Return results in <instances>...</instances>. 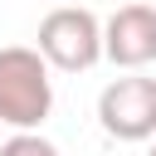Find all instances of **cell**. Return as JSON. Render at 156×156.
Returning <instances> with one entry per match:
<instances>
[{
	"label": "cell",
	"instance_id": "6da1fadb",
	"mask_svg": "<svg viewBox=\"0 0 156 156\" xmlns=\"http://www.w3.org/2000/svg\"><path fill=\"white\" fill-rule=\"evenodd\" d=\"M54 107L49 58L29 44L0 49V122L15 132H39Z\"/></svg>",
	"mask_w": 156,
	"mask_h": 156
},
{
	"label": "cell",
	"instance_id": "7a4b0ae2",
	"mask_svg": "<svg viewBox=\"0 0 156 156\" xmlns=\"http://www.w3.org/2000/svg\"><path fill=\"white\" fill-rule=\"evenodd\" d=\"M39 44V54L49 58V68H58V73H83V68H93L98 58H102V24H98V15L93 10H83V5H58V10H49L44 20H39V34H34Z\"/></svg>",
	"mask_w": 156,
	"mask_h": 156
},
{
	"label": "cell",
	"instance_id": "3957f363",
	"mask_svg": "<svg viewBox=\"0 0 156 156\" xmlns=\"http://www.w3.org/2000/svg\"><path fill=\"white\" fill-rule=\"evenodd\" d=\"M98 122L117 141H151L156 136V78L127 73L98 93Z\"/></svg>",
	"mask_w": 156,
	"mask_h": 156
},
{
	"label": "cell",
	"instance_id": "277c9868",
	"mask_svg": "<svg viewBox=\"0 0 156 156\" xmlns=\"http://www.w3.org/2000/svg\"><path fill=\"white\" fill-rule=\"evenodd\" d=\"M102 58L117 68H146L156 63V5H122L102 24Z\"/></svg>",
	"mask_w": 156,
	"mask_h": 156
},
{
	"label": "cell",
	"instance_id": "5b68a950",
	"mask_svg": "<svg viewBox=\"0 0 156 156\" xmlns=\"http://www.w3.org/2000/svg\"><path fill=\"white\" fill-rule=\"evenodd\" d=\"M0 156H63V151L39 132H15L10 141H0Z\"/></svg>",
	"mask_w": 156,
	"mask_h": 156
},
{
	"label": "cell",
	"instance_id": "8992f818",
	"mask_svg": "<svg viewBox=\"0 0 156 156\" xmlns=\"http://www.w3.org/2000/svg\"><path fill=\"white\" fill-rule=\"evenodd\" d=\"M151 156H156V146H151Z\"/></svg>",
	"mask_w": 156,
	"mask_h": 156
}]
</instances>
